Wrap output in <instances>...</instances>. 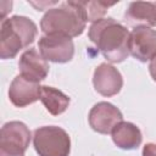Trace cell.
Masks as SVG:
<instances>
[{
	"mask_svg": "<svg viewBox=\"0 0 156 156\" xmlns=\"http://www.w3.org/2000/svg\"><path fill=\"white\" fill-rule=\"evenodd\" d=\"M85 18L77 1L62 2L49 9L40 21L44 34H62L68 38L80 35L85 29Z\"/></svg>",
	"mask_w": 156,
	"mask_h": 156,
	"instance_id": "cell-2",
	"label": "cell"
},
{
	"mask_svg": "<svg viewBox=\"0 0 156 156\" xmlns=\"http://www.w3.org/2000/svg\"><path fill=\"white\" fill-rule=\"evenodd\" d=\"M40 93L41 85H39V83L29 80L21 74L13 78L9 88L10 101L16 107H24L38 101L40 99Z\"/></svg>",
	"mask_w": 156,
	"mask_h": 156,
	"instance_id": "cell-10",
	"label": "cell"
},
{
	"mask_svg": "<svg viewBox=\"0 0 156 156\" xmlns=\"http://www.w3.org/2000/svg\"><path fill=\"white\" fill-rule=\"evenodd\" d=\"M38 34L37 24L28 17L12 16L1 21L0 57L13 58L20 50L32 44Z\"/></svg>",
	"mask_w": 156,
	"mask_h": 156,
	"instance_id": "cell-3",
	"label": "cell"
},
{
	"mask_svg": "<svg viewBox=\"0 0 156 156\" xmlns=\"http://www.w3.org/2000/svg\"><path fill=\"white\" fill-rule=\"evenodd\" d=\"M111 135L113 143L123 150H134L141 144L143 140L139 127H136L134 123L123 121L113 128Z\"/></svg>",
	"mask_w": 156,
	"mask_h": 156,
	"instance_id": "cell-13",
	"label": "cell"
},
{
	"mask_svg": "<svg viewBox=\"0 0 156 156\" xmlns=\"http://www.w3.org/2000/svg\"><path fill=\"white\" fill-rule=\"evenodd\" d=\"M33 145L39 156H69L71 138L57 126L39 127L33 133Z\"/></svg>",
	"mask_w": 156,
	"mask_h": 156,
	"instance_id": "cell-4",
	"label": "cell"
},
{
	"mask_svg": "<svg viewBox=\"0 0 156 156\" xmlns=\"http://www.w3.org/2000/svg\"><path fill=\"white\" fill-rule=\"evenodd\" d=\"M40 55L46 60L56 63H65L72 60L74 45L72 38L62 34H44L38 43Z\"/></svg>",
	"mask_w": 156,
	"mask_h": 156,
	"instance_id": "cell-5",
	"label": "cell"
},
{
	"mask_svg": "<svg viewBox=\"0 0 156 156\" xmlns=\"http://www.w3.org/2000/svg\"><path fill=\"white\" fill-rule=\"evenodd\" d=\"M129 54L140 62L151 61L156 56V30L138 27L129 33Z\"/></svg>",
	"mask_w": 156,
	"mask_h": 156,
	"instance_id": "cell-7",
	"label": "cell"
},
{
	"mask_svg": "<svg viewBox=\"0 0 156 156\" xmlns=\"http://www.w3.org/2000/svg\"><path fill=\"white\" fill-rule=\"evenodd\" d=\"M94 89L102 96H113L123 87V78L119 71L110 63L99 65L93 76Z\"/></svg>",
	"mask_w": 156,
	"mask_h": 156,
	"instance_id": "cell-9",
	"label": "cell"
},
{
	"mask_svg": "<svg viewBox=\"0 0 156 156\" xmlns=\"http://www.w3.org/2000/svg\"><path fill=\"white\" fill-rule=\"evenodd\" d=\"M143 156H156V144L147 143L143 147Z\"/></svg>",
	"mask_w": 156,
	"mask_h": 156,
	"instance_id": "cell-16",
	"label": "cell"
},
{
	"mask_svg": "<svg viewBox=\"0 0 156 156\" xmlns=\"http://www.w3.org/2000/svg\"><path fill=\"white\" fill-rule=\"evenodd\" d=\"M0 156H24L22 152H13V151H6V150H0Z\"/></svg>",
	"mask_w": 156,
	"mask_h": 156,
	"instance_id": "cell-18",
	"label": "cell"
},
{
	"mask_svg": "<svg viewBox=\"0 0 156 156\" xmlns=\"http://www.w3.org/2000/svg\"><path fill=\"white\" fill-rule=\"evenodd\" d=\"M29 128L20 121H11L2 126L0 133V150L22 152L27 150L30 143Z\"/></svg>",
	"mask_w": 156,
	"mask_h": 156,
	"instance_id": "cell-8",
	"label": "cell"
},
{
	"mask_svg": "<svg viewBox=\"0 0 156 156\" xmlns=\"http://www.w3.org/2000/svg\"><path fill=\"white\" fill-rule=\"evenodd\" d=\"M88 37L108 62L119 63L129 55V32L111 17L94 22L89 28Z\"/></svg>",
	"mask_w": 156,
	"mask_h": 156,
	"instance_id": "cell-1",
	"label": "cell"
},
{
	"mask_svg": "<svg viewBox=\"0 0 156 156\" xmlns=\"http://www.w3.org/2000/svg\"><path fill=\"white\" fill-rule=\"evenodd\" d=\"M88 121L93 130L100 134H111L113 128L123 121V115L115 105L101 101L91 107Z\"/></svg>",
	"mask_w": 156,
	"mask_h": 156,
	"instance_id": "cell-6",
	"label": "cell"
},
{
	"mask_svg": "<svg viewBox=\"0 0 156 156\" xmlns=\"http://www.w3.org/2000/svg\"><path fill=\"white\" fill-rule=\"evenodd\" d=\"M83 16L87 22H96L102 20L107 10L113 6L116 2H105V1H77Z\"/></svg>",
	"mask_w": 156,
	"mask_h": 156,
	"instance_id": "cell-15",
	"label": "cell"
},
{
	"mask_svg": "<svg viewBox=\"0 0 156 156\" xmlns=\"http://www.w3.org/2000/svg\"><path fill=\"white\" fill-rule=\"evenodd\" d=\"M40 101L52 116H58L63 113L71 102L68 95L49 85H41Z\"/></svg>",
	"mask_w": 156,
	"mask_h": 156,
	"instance_id": "cell-14",
	"label": "cell"
},
{
	"mask_svg": "<svg viewBox=\"0 0 156 156\" xmlns=\"http://www.w3.org/2000/svg\"><path fill=\"white\" fill-rule=\"evenodd\" d=\"M18 68L21 76L29 80L39 83L46 78L50 67L48 65V61L40 55V52H38L35 49H29L21 55Z\"/></svg>",
	"mask_w": 156,
	"mask_h": 156,
	"instance_id": "cell-11",
	"label": "cell"
},
{
	"mask_svg": "<svg viewBox=\"0 0 156 156\" xmlns=\"http://www.w3.org/2000/svg\"><path fill=\"white\" fill-rule=\"evenodd\" d=\"M155 4H156V2H155Z\"/></svg>",
	"mask_w": 156,
	"mask_h": 156,
	"instance_id": "cell-19",
	"label": "cell"
},
{
	"mask_svg": "<svg viewBox=\"0 0 156 156\" xmlns=\"http://www.w3.org/2000/svg\"><path fill=\"white\" fill-rule=\"evenodd\" d=\"M124 21L128 26L155 27L156 26V4L150 1H133L124 12Z\"/></svg>",
	"mask_w": 156,
	"mask_h": 156,
	"instance_id": "cell-12",
	"label": "cell"
},
{
	"mask_svg": "<svg viewBox=\"0 0 156 156\" xmlns=\"http://www.w3.org/2000/svg\"><path fill=\"white\" fill-rule=\"evenodd\" d=\"M149 72H150L152 79L156 82V56L150 61V65H149Z\"/></svg>",
	"mask_w": 156,
	"mask_h": 156,
	"instance_id": "cell-17",
	"label": "cell"
}]
</instances>
